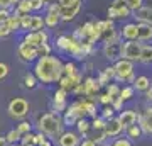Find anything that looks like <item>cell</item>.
I'll list each match as a JSON object with an SVG mask.
<instances>
[{
  "mask_svg": "<svg viewBox=\"0 0 152 146\" xmlns=\"http://www.w3.org/2000/svg\"><path fill=\"white\" fill-rule=\"evenodd\" d=\"M110 146H134V143L129 138H125V136H118V138H113Z\"/></svg>",
  "mask_w": 152,
  "mask_h": 146,
  "instance_id": "obj_41",
  "label": "cell"
},
{
  "mask_svg": "<svg viewBox=\"0 0 152 146\" xmlns=\"http://www.w3.org/2000/svg\"><path fill=\"white\" fill-rule=\"evenodd\" d=\"M134 17H135L137 24H147V26H152V7L151 5H142L139 10L134 12Z\"/></svg>",
  "mask_w": 152,
  "mask_h": 146,
  "instance_id": "obj_19",
  "label": "cell"
},
{
  "mask_svg": "<svg viewBox=\"0 0 152 146\" xmlns=\"http://www.w3.org/2000/svg\"><path fill=\"white\" fill-rule=\"evenodd\" d=\"M130 9L127 7L125 0H113V4L108 7V19H127L130 17Z\"/></svg>",
  "mask_w": 152,
  "mask_h": 146,
  "instance_id": "obj_7",
  "label": "cell"
},
{
  "mask_svg": "<svg viewBox=\"0 0 152 146\" xmlns=\"http://www.w3.org/2000/svg\"><path fill=\"white\" fill-rule=\"evenodd\" d=\"M112 107H113L115 112H117V110H124V102L120 100V97H115L113 100H112Z\"/></svg>",
  "mask_w": 152,
  "mask_h": 146,
  "instance_id": "obj_50",
  "label": "cell"
},
{
  "mask_svg": "<svg viewBox=\"0 0 152 146\" xmlns=\"http://www.w3.org/2000/svg\"><path fill=\"white\" fill-rule=\"evenodd\" d=\"M17 54H19V58H20L24 63H32V61H36L39 58L36 48H34V46H29V44L24 43V41L17 46Z\"/></svg>",
  "mask_w": 152,
  "mask_h": 146,
  "instance_id": "obj_13",
  "label": "cell"
},
{
  "mask_svg": "<svg viewBox=\"0 0 152 146\" xmlns=\"http://www.w3.org/2000/svg\"><path fill=\"white\" fill-rule=\"evenodd\" d=\"M124 131H125V138H129L132 143H134V141H139L142 136H144V133H142L139 124H132L130 127H127V129H124Z\"/></svg>",
  "mask_w": 152,
  "mask_h": 146,
  "instance_id": "obj_27",
  "label": "cell"
},
{
  "mask_svg": "<svg viewBox=\"0 0 152 146\" xmlns=\"http://www.w3.org/2000/svg\"><path fill=\"white\" fill-rule=\"evenodd\" d=\"M44 2H46V4H51V2H53V0H44Z\"/></svg>",
  "mask_w": 152,
  "mask_h": 146,
  "instance_id": "obj_58",
  "label": "cell"
},
{
  "mask_svg": "<svg viewBox=\"0 0 152 146\" xmlns=\"http://www.w3.org/2000/svg\"><path fill=\"white\" fill-rule=\"evenodd\" d=\"M76 133L80 136H83V138H88V134H90V131H91V122H90V119L88 117H83V119H78L76 121Z\"/></svg>",
  "mask_w": 152,
  "mask_h": 146,
  "instance_id": "obj_25",
  "label": "cell"
},
{
  "mask_svg": "<svg viewBox=\"0 0 152 146\" xmlns=\"http://www.w3.org/2000/svg\"><path fill=\"white\" fill-rule=\"evenodd\" d=\"M4 138H5V141L9 143V145H17V143H20V138H22V136L19 134V131H17L15 127H12V129L9 131V133H7Z\"/></svg>",
  "mask_w": 152,
  "mask_h": 146,
  "instance_id": "obj_34",
  "label": "cell"
},
{
  "mask_svg": "<svg viewBox=\"0 0 152 146\" xmlns=\"http://www.w3.org/2000/svg\"><path fill=\"white\" fill-rule=\"evenodd\" d=\"M140 49H142V43H139V41L122 43V58L132 61V63H139V60H140Z\"/></svg>",
  "mask_w": 152,
  "mask_h": 146,
  "instance_id": "obj_6",
  "label": "cell"
},
{
  "mask_svg": "<svg viewBox=\"0 0 152 146\" xmlns=\"http://www.w3.org/2000/svg\"><path fill=\"white\" fill-rule=\"evenodd\" d=\"M137 124L140 126L144 134H152V105H147L144 112L139 114V121Z\"/></svg>",
  "mask_w": 152,
  "mask_h": 146,
  "instance_id": "obj_16",
  "label": "cell"
},
{
  "mask_svg": "<svg viewBox=\"0 0 152 146\" xmlns=\"http://www.w3.org/2000/svg\"><path fill=\"white\" fill-rule=\"evenodd\" d=\"M137 41L140 43H149L152 41V26H147V24H137Z\"/></svg>",
  "mask_w": 152,
  "mask_h": 146,
  "instance_id": "obj_23",
  "label": "cell"
},
{
  "mask_svg": "<svg viewBox=\"0 0 152 146\" xmlns=\"http://www.w3.org/2000/svg\"><path fill=\"white\" fill-rule=\"evenodd\" d=\"M10 31H9V27L5 26V24H0V39L2 38H9L10 36Z\"/></svg>",
  "mask_w": 152,
  "mask_h": 146,
  "instance_id": "obj_52",
  "label": "cell"
},
{
  "mask_svg": "<svg viewBox=\"0 0 152 146\" xmlns=\"http://www.w3.org/2000/svg\"><path fill=\"white\" fill-rule=\"evenodd\" d=\"M103 56L108 61H117L122 58V43L115 41V43H107L103 44Z\"/></svg>",
  "mask_w": 152,
  "mask_h": 146,
  "instance_id": "obj_15",
  "label": "cell"
},
{
  "mask_svg": "<svg viewBox=\"0 0 152 146\" xmlns=\"http://www.w3.org/2000/svg\"><path fill=\"white\" fill-rule=\"evenodd\" d=\"M39 146H53V141H51V139H49V138H48V139L44 141V143H41V145H39Z\"/></svg>",
  "mask_w": 152,
  "mask_h": 146,
  "instance_id": "obj_56",
  "label": "cell"
},
{
  "mask_svg": "<svg viewBox=\"0 0 152 146\" xmlns=\"http://www.w3.org/2000/svg\"><path fill=\"white\" fill-rule=\"evenodd\" d=\"M29 4H31V9H32V10H41V9L46 5L44 0H29Z\"/></svg>",
  "mask_w": 152,
  "mask_h": 146,
  "instance_id": "obj_46",
  "label": "cell"
},
{
  "mask_svg": "<svg viewBox=\"0 0 152 146\" xmlns=\"http://www.w3.org/2000/svg\"><path fill=\"white\" fill-rule=\"evenodd\" d=\"M41 29H44V19L41 16H31L27 33H36V31H41Z\"/></svg>",
  "mask_w": 152,
  "mask_h": 146,
  "instance_id": "obj_30",
  "label": "cell"
},
{
  "mask_svg": "<svg viewBox=\"0 0 152 146\" xmlns=\"http://www.w3.org/2000/svg\"><path fill=\"white\" fill-rule=\"evenodd\" d=\"M20 146H36V133H29L20 138Z\"/></svg>",
  "mask_w": 152,
  "mask_h": 146,
  "instance_id": "obj_39",
  "label": "cell"
},
{
  "mask_svg": "<svg viewBox=\"0 0 152 146\" xmlns=\"http://www.w3.org/2000/svg\"><path fill=\"white\" fill-rule=\"evenodd\" d=\"M80 141L81 136L71 129H64L58 136V146H80Z\"/></svg>",
  "mask_w": 152,
  "mask_h": 146,
  "instance_id": "obj_14",
  "label": "cell"
},
{
  "mask_svg": "<svg viewBox=\"0 0 152 146\" xmlns=\"http://www.w3.org/2000/svg\"><path fill=\"white\" fill-rule=\"evenodd\" d=\"M32 12L31 9V4H29V0H19L17 2V7H15V12H14V16H29Z\"/></svg>",
  "mask_w": 152,
  "mask_h": 146,
  "instance_id": "obj_29",
  "label": "cell"
},
{
  "mask_svg": "<svg viewBox=\"0 0 152 146\" xmlns=\"http://www.w3.org/2000/svg\"><path fill=\"white\" fill-rule=\"evenodd\" d=\"M19 2V0H0V9H10Z\"/></svg>",
  "mask_w": 152,
  "mask_h": 146,
  "instance_id": "obj_51",
  "label": "cell"
},
{
  "mask_svg": "<svg viewBox=\"0 0 152 146\" xmlns=\"http://www.w3.org/2000/svg\"><path fill=\"white\" fill-rule=\"evenodd\" d=\"M69 43H71V36H68V34H61V36L56 38V48L59 49V51H63V53L68 51Z\"/></svg>",
  "mask_w": 152,
  "mask_h": 146,
  "instance_id": "obj_31",
  "label": "cell"
},
{
  "mask_svg": "<svg viewBox=\"0 0 152 146\" xmlns=\"http://www.w3.org/2000/svg\"><path fill=\"white\" fill-rule=\"evenodd\" d=\"M125 4H127V7L130 9V12H135L144 5V0H125Z\"/></svg>",
  "mask_w": 152,
  "mask_h": 146,
  "instance_id": "obj_43",
  "label": "cell"
},
{
  "mask_svg": "<svg viewBox=\"0 0 152 146\" xmlns=\"http://www.w3.org/2000/svg\"><path fill=\"white\" fill-rule=\"evenodd\" d=\"M9 71H10L9 65H7V63H2V61H0V80L7 78V76H9Z\"/></svg>",
  "mask_w": 152,
  "mask_h": 146,
  "instance_id": "obj_47",
  "label": "cell"
},
{
  "mask_svg": "<svg viewBox=\"0 0 152 146\" xmlns=\"http://www.w3.org/2000/svg\"><path fill=\"white\" fill-rule=\"evenodd\" d=\"M137 22H127L124 24L122 31H120V38H124L125 41H137Z\"/></svg>",
  "mask_w": 152,
  "mask_h": 146,
  "instance_id": "obj_21",
  "label": "cell"
},
{
  "mask_svg": "<svg viewBox=\"0 0 152 146\" xmlns=\"http://www.w3.org/2000/svg\"><path fill=\"white\" fill-rule=\"evenodd\" d=\"M36 51H37L39 58H42V56H49V54H51V51H53V46H51L49 43H44V44H41V46H37V48H36Z\"/></svg>",
  "mask_w": 152,
  "mask_h": 146,
  "instance_id": "obj_40",
  "label": "cell"
},
{
  "mask_svg": "<svg viewBox=\"0 0 152 146\" xmlns=\"http://www.w3.org/2000/svg\"><path fill=\"white\" fill-rule=\"evenodd\" d=\"M139 63H144V65H151L152 63V44H142Z\"/></svg>",
  "mask_w": 152,
  "mask_h": 146,
  "instance_id": "obj_28",
  "label": "cell"
},
{
  "mask_svg": "<svg viewBox=\"0 0 152 146\" xmlns=\"http://www.w3.org/2000/svg\"><path fill=\"white\" fill-rule=\"evenodd\" d=\"M90 122H91V131H93V133H103V131H105V124H107V121H103L100 116L93 117Z\"/></svg>",
  "mask_w": 152,
  "mask_h": 146,
  "instance_id": "obj_33",
  "label": "cell"
},
{
  "mask_svg": "<svg viewBox=\"0 0 152 146\" xmlns=\"http://www.w3.org/2000/svg\"><path fill=\"white\" fill-rule=\"evenodd\" d=\"M9 146H20V145H19V143H17V145H9Z\"/></svg>",
  "mask_w": 152,
  "mask_h": 146,
  "instance_id": "obj_60",
  "label": "cell"
},
{
  "mask_svg": "<svg viewBox=\"0 0 152 146\" xmlns=\"http://www.w3.org/2000/svg\"><path fill=\"white\" fill-rule=\"evenodd\" d=\"M117 119H118V122L122 124V127L127 129V127H130L132 124H137L139 114H137L135 110H130V109H124V110H120V114L117 116Z\"/></svg>",
  "mask_w": 152,
  "mask_h": 146,
  "instance_id": "obj_18",
  "label": "cell"
},
{
  "mask_svg": "<svg viewBox=\"0 0 152 146\" xmlns=\"http://www.w3.org/2000/svg\"><path fill=\"white\" fill-rule=\"evenodd\" d=\"M134 93H135L134 87H132V85H125V87H122V88H120L118 97H120V100H122V102H127V100H132Z\"/></svg>",
  "mask_w": 152,
  "mask_h": 146,
  "instance_id": "obj_32",
  "label": "cell"
},
{
  "mask_svg": "<svg viewBox=\"0 0 152 146\" xmlns=\"http://www.w3.org/2000/svg\"><path fill=\"white\" fill-rule=\"evenodd\" d=\"M100 146H110V143H105V145H100Z\"/></svg>",
  "mask_w": 152,
  "mask_h": 146,
  "instance_id": "obj_59",
  "label": "cell"
},
{
  "mask_svg": "<svg viewBox=\"0 0 152 146\" xmlns=\"http://www.w3.org/2000/svg\"><path fill=\"white\" fill-rule=\"evenodd\" d=\"M118 92H120V87L117 85V83H108V85H107V93H108L112 99L118 97Z\"/></svg>",
  "mask_w": 152,
  "mask_h": 146,
  "instance_id": "obj_44",
  "label": "cell"
},
{
  "mask_svg": "<svg viewBox=\"0 0 152 146\" xmlns=\"http://www.w3.org/2000/svg\"><path fill=\"white\" fill-rule=\"evenodd\" d=\"M122 133H124V127H122V124L118 122L117 117L107 121V124H105V136L107 138H118Z\"/></svg>",
  "mask_w": 152,
  "mask_h": 146,
  "instance_id": "obj_20",
  "label": "cell"
},
{
  "mask_svg": "<svg viewBox=\"0 0 152 146\" xmlns=\"http://www.w3.org/2000/svg\"><path fill=\"white\" fill-rule=\"evenodd\" d=\"M32 73L39 83H44V85L58 83V80L63 76V61L53 54L37 58Z\"/></svg>",
  "mask_w": 152,
  "mask_h": 146,
  "instance_id": "obj_1",
  "label": "cell"
},
{
  "mask_svg": "<svg viewBox=\"0 0 152 146\" xmlns=\"http://www.w3.org/2000/svg\"><path fill=\"white\" fill-rule=\"evenodd\" d=\"M151 85H152V82L147 75H139V76H135V80L132 82V87L137 92H145Z\"/></svg>",
  "mask_w": 152,
  "mask_h": 146,
  "instance_id": "obj_24",
  "label": "cell"
},
{
  "mask_svg": "<svg viewBox=\"0 0 152 146\" xmlns=\"http://www.w3.org/2000/svg\"><path fill=\"white\" fill-rule=\"evenodd\" d=\"M86 117V114L83 110V105H81V99L75 100L73 104H69V107H66V110L61 114V119H63V124L64 127H71V126L76 124L78 119H83Z\"/></svg>",
  "mask_w": 152,
  "mask_h": 146,
  "instance_id": "obj_4",
  "label": "cell"
},
{
  "mask_svg": "<svg viewBox=\"0 0 152 146\" xmlns=\"http://www.w3.org/2000/svg\"><path fill=\"white\" fill-rule=\"evenodd\" d=\"M7 112L14 121H24L27 117V114L31 112V104L24 97H14L9 100Z\"/></svg>",
  "mask_w": 152,
  "mask_h": 146,
  "instance_id": "obj_3",
  "label": "cell"
},
{
  "mask_svg": "<svg viewBox=\"0 0 152 146\" xmlns=\"http://www.w3.org/2000/svg\"><path fill=\"white\" fill-rule=\"evenodd\" d=\"M37 78L34 76V73H26L24 75V87L27 88V90H34L36 87H37Z\"/></svg>",
  "mask_w": 152,
  "mask_h": 146,
  "instance_id": "obj_35",
  "label": "cell"
},
{
  "mask_svg": "<svg viewBox=\"0 0 152 146\" xmlns=\"http://www.w3.org/2000/svg\"><path fill=\"white\" fill-rule=\"evenodd\" d=\"M0 146H9V143L5 141V138H4V136H0Z\"/></svg>",
  "mask_w": 152,
  "mask_h": 146,
  "instance_id": "obj_57",
  "label": "cell"
},
{
  "mask_svg": "<svg viewBox=\"0 0 152 146\" xmlns=\"http://www.w3.org/2000/svg\"><path fill=\"white\" fill-rule=\"evenodd\" d=\"M80 146H96V143L93 141V138H81Z\"/></svg>",
  "mask_w": 152,
  "mask_h": 146,
  "instance_id": "obj_53",
  "label": "cell"
},
{
  "mask_svg": "<svg viewBox=\"0 0 152 146\" xmlns=\"http://www.w3.org/2000/svg\"><path fill=\"white\" fill-rule=\"evenodd\" d=\"M81 10V0H71L69 4L59 7L61 21H73Z\"/></svg>",
  "mask_w": 152,
  "mask_h": 146,
  "instance_id": "obj_8",
  "label": "cell"
},
{
  "mask_svg": "<svg viewBox=\"0 0 152 146\" xmlns=\"http://www.w3.org/2000/svg\"><path fill=\"white\" fill-rule=\"evenodd\" d=\"M68 95L69 93L66 92V90H63V88H58L54 92V95H53V102H51V105H53V112L56 114H63L66 110V107H68Z\"/></svg>",
  "mask_w": 152,
  "mask_h": 146,
  "instance_id": "obj_9",
  "label": "cell"
},
{
  "mask_svg": "<svg viewBox=\"0 0 152 146\" xmlns=\"http://www.w3.org/2000/svg\"><path fill=\"white\" fill-rule=\"evenodd\" d=\"M24 43H27L29 46H34V48H37L41 44L44 43H49V34L41 29V31H36V33H27L26 34V38H24Z\"/></svg>",
  "mask_w": 152,
  "mask_h": 146,
  "instance_id": "obj_17",
  "label": "cell"
},
{
  "mask_svg": "<svg viewBox=\"0 0 152 146\" xmlns=\"http://www.w3.org/2000/svg\"><path fill=\"white\" fill-rule=\"evenodd\" d=\"M100 117L103 121H110V119H113L115 117V110L112 105H103L102 107V110H100Z\"/></svg>",
  "mask_w": 152,
  "mask_h": 146,
  "instance_id": "obj_37",
  "label": "cell"
},
{
  "mask_svg": "<svg viewBox=\"0 0 152 146\" xmlns=\"http://www.w3.org/2000/svg\"><path fill=\"white\" fill-rule=\"evenodd\" d=\"M96 100L102 104V105H112V100H113V99H112L108 93L105 92V93H100V95L96 97Z\"/></svg>",
  "mask_w": 152,
  "mask_h": 146,
  "instance_id": "obj_45",
  "label": "cell"
},
{
  "mask_svg": "<svg viewBox=\"0 0 152 146\" xmlns=\"http://www.w3.org/2000/svg\"><path fill=\"white\" fill-rule=\"evenodd\" d=\"M19 22H20V17H19V16H14V14H10L9 21L5 22V26L9 27V31H10V33H14V31H17V29H19Z\"/></svg>",
  "mask_w": 152,
  "mask_h": 146,
  "instance_id": "obj_38",
  "label": "cell"
},
{
  "mask_svg": "<svg viewBox=\"0 0 152 146\" xmlns=\"http://www.w3.org/2000/svg\"><path fill=\"white\" fill-rule=\"evenodd\" d=\"M46 139H48V138H46L42 133H36V146H39L41 143H44Z\"/></svg>",
  "mask_w": 152,
  "mask_h": 146,
  "instance_id": "obj_54",
  "label": "cell"
},
{
  "mask_svg": "<svg viewBox=\"0 0 152 146\" xmlns=\"http://www.w3.org/2000/svg\"><path fill=\"white\" fill-rule=\"evenodd\" d=\"M83 82V76L81 73L78 71V73H75V75H63L58 80V83H59V88H63V90H66V92L69 93L75 90V87L76 85H80Z\"/></svg>",
  "mask_w": 152,
  "mask_h": 146,
  "instance_id": "obj_11",
  "label": "cell"
},
{
  "mask_svg": "<svg viewBox=\"0 0 152 146\" xmlns=\"http://www.w3.org/2000/svg\"><path fill=\"white\" fill-rule=\"evenodd\" d=\"M10 17V10L9 9H0V24H5Z\"/></svg>",
  "mask_w": 152,
  "mask_h": 146,
  "instance_id": "obj_49",
  "label": "cell"
},
{
  "mask_svg": "<svg viewBox=\"0 0 152 146\" xmlns=\"http://www.w3.org/2000/svg\"><path fill=\"white\" fill-rule=\"evenodd\" d=\"M100 41H102L103 44L120 41V34H118V31L115 29V26H112V27H108V29L102 31V33H100Z\"/></svg>",
  "mask_w": 152,
  "mask_h": 146,
  "instance_id": "obj_22",
  "label": "cell"
},
{
  "mask_svg": "<svg viewBox=\"0 0 152 146\" xmlns=\"http://www.w3.org/2000/svg\"><path fill=\"white\" fill-rule=\"evenodd\" d=\"M144 93H145V99H147V102H149V104L152 105V85L149 87V88H147V90H145Z\"/></svg>",
  "mask_w": 152,
  "mask_h": 146,
  "instance_id": "obj_55",
  "label": "cell"
},
{
  "mask_svg": "<svg viewBox=\"0 0 152 146\" xmlns=\"http://www.w3.org/2000/svg\"><path fill=\"white\" fill-rule=\"evenodd\" d=\"M81 105H83V110L86 114V117H96L98 116V109H96V102L95 100H90V99L83 97L81 99Z\"/></svg>",
  "mask_w": 152,
  "mask_h": 146,
  "instance_id": "obj_26",
  "label": "cell"
},
{
  "mask_svg": "<svg viewBox=\"0 0 152 146\" xmlns=\"http://www.w3.org/2000/svg\"><path fill=\"white\" fill-rule=\"evenodd\" d=\"M61 22L59 17V5L56 2H51L48 7V14L44 17V27H49V29H54L58 24Z\"/></svg>",
  "mask_w": 152,
  "mask_h": 146,
  "instance_id": "obj_10",
  "label": "cell"
},
{
  "mask_svg": "<svg viewBox=\"0 0 152 146\" xmlns=\"http://www.w3.org/2000/svg\"><path fill=\"white\" fill-rule=\"evenodd\" d=\"M83 85V95L90 100H95L98 97V92H100V85H98L96 78H93V76H86L85 80L81 82Z\"/></svg>",
  "mask_w": 152,
  "mask_h": 146,
  "instance_id": "obj_12",
  "label": "cell"
},
{
  "mask_svg": "<svg viewBox=\"0 0 152 146\" xmlns=\"http://www.w3.org/2000/svg\"><path fill=\"white\" fill-rule=\"evenodd\" d=\"M115 70V80L117 82H134L135 75H134V63L125 58H120L113 63Z\"/></svg>",
  "mask_w": 152,
  "mask_h": 146,
  "instance_id": "obj_5",
  "label": "cell"
},
{
  "mask_svg": "<svg viewBox=\"0 0 152 146\" xmlns=\"http://www.w3.org/2000/svg\"><path fill=\"white\" fill-rule=\"evenodd\" d=\"M105 73V75L108 76V80L112 82V80H115V70H113V65H108V66H105L103 70H102Z\"/></svg>",
  "mask_w": 152,
  "mask_h": 146,
  "instance_id": "obj_48",
  "label": "cell"
},
{
  "mask_svg": "<svg viewBox=\"0 0 152 146\" xmlns=\"http://www.w3.org/2000/svg\"><path fill=\"white\" fill-rule=\"evenodd\" d=\"M17 131H19V134L20 136H24V134H29V133H32V124L29 122V121H20L19 124H17V127H15Z\"/></svg>",
  "mask_w": 152,
  "mask_h": 146,
  "instance_id": "obj_36",
  "label": "cell"
},
{
  "mask_svg": "<svg viewBox=\"0 0 152 146\" xmlns=\"http://www.w3.org/2000/svg\"><path fill=\"white\" fill-rule=\"evenodd\" d=\"M37 129L39 133H42L46 138H58V136L64 131V124H63V119H61L59 114L53 112H44L39 116L37 119Z\"/></svg>",
  "mask_w": 152,
  "mask_h": 146,
  "instance_id": "obj_2",
  "label": "cell"
},
{
  "mask_svg": "<svg viewBox=\"0 0 152 146\" xmlns=\"http://www.w3.org/2000/svg\"><path fill=\"white\" fill-rule=\"evenodd\" d=\"M78 73V66L73 61H68V63H63V75H75Z\"/></svg>",
  "mask_w": 152,
  "mask_h": 146,
  "instance_id": "obj_42",
  "label": "cell"
}]
</instances>
